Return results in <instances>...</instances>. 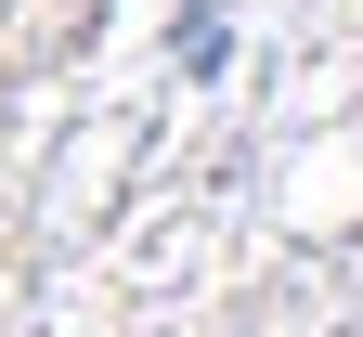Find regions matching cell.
Returning a JSON list of instances; mask_svg holds the SVG:
<instances>
[{
  "mask_svg": "<svg viewBox=\"0 0 363 337\" xmlns=\"http://www.w3.org/2000/svg\"><path fill=\"white\" fill-rule=\"evenodd\" d=\"M234 65V26H220V0H195V13H182V78H220Z\"/></svg>",
  "mask_w": 363,
  "mask_h": 337,
  "instance_id": "obj_1",
  "label": "cell"
}]
</instances>
